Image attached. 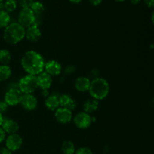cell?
<instances>
[{
	"mask_svg": "<svg viewBox=\"0 0 154 154\" xmlns=\"http://www.w3.org/2000/svg\"><path fill=\"white\" fill-rule=\"evenodd\" d=\"M89 1L91 3V5H93L94 6H97L102 3V0H89Z\"/></svg>",
	"mask_w": 154,
	"mask_h": 154,
	"instance_id": "obj_32",
	"label": "cell"
},
{
	"mask_svg": "<svg viewBox=\"0 0 154 154\" xmlns=\"http://www.w3.org/2000/svg\"><path fill=\"white\" fill-rule=\"evenodd\" d=\"M45 106L50 111H56L60 107V100L57 96H48L45 99Z\"/></svg>",
	"mask_w": 154,
	"mask_h": 154,
	"instance_id": "obj_17",
	"label": "cell"
},
{
	"mask_svg": "<svg viewBox=\"0 0 154 154\" xmlns=\"http://www.w3.org/2000/svg\"><path fill=\"white\" fill-rule=\"evenodd\" d=\"M62 151L64 154H75V147L73 142L70 141H66L62 144Z\"/></svg>",
	"mask_w": 154,
	"mask_h": 154,
	"instance_id": "obj_20",
	"label": "cell"
},
{
	"mask_svg": "<svg viewBox=\"0 0 154 154\" xmlns=\"http://www.w3.org/2000/svg\"><path fill=\"white\" fill-rule=\"evenodd\" d=\"M55 118L57 122L62 124H67L72 120V112L64 108H59L56 110Z\"/></svg>",
	"mask_w": 154,
	"mask_h": 154,
	"instance_id": "obj_9",
	"label": "cell"
},
{
	"mask_svg": "<svg viewBox=\"0 0 154 154\" xmlns=\"http://www.w3.org/2000/svg\"><path fill=\"white\" fill-rule=\"evenodd\" d=\"M62 68L61 64L59 62L56 61V60H49L47 63H45V68L44 70L46 73L48 75L52 76H57L60 75L62 72Z\"/></svg>",
	"mask_w": 154,
	"mask_h": 154,
	"instance_id": "obj_10",
	"label": "cell"
},
{
	"mask_svg": "<svg viewBox=\"0 0 154 154\" xmlns=\"http://www.w3.org/2000/svg\"><path fill=\"white\" fill-rule=\"evenodd\" d=\"M35 14L30 8H22L18 15V23L24 29L31 26L34 24Z\"/></svg>",
	"mask_w": 154,
	"mask_h": 154,
	"instance_id": "obj_5",
	"label": "cell"
},
{
	"mask_svg": "<svg viewBox=\"0 0 154 154\" xmlns=\"http://www.w3.org/2000/svg\"><path fill=\"white\" fill-rule=\"evenodd\" d=\"M3 121H4V118H3V116H2V114H0V126H2Z\"/></svg>",
	"mask_w": 154,
	"mask_h": 154,
	"instance_id": "obj_37",
	"label": "cell"
},
{
	"mask_svg": "<svg viewBox=\"0 0 154 154\" xmlns=\"http://www.w3.org/2000/svg\"><path fill=\"white\" fill-rule=\"evenodd\" d=\"M20 104L24 109L31 111L37 108L38 100L32 94H23Z\"/></svg>",
	"mask_w": 154,
	"mask_h": 154,
	"instance_id": "obj_11",
	"label": "cell"
},
{
	"mask_svg": "<svg viewBox=\"0 0 154 154\" xmlns=\"http://www.w3.org/2000/svg\"><path fill=\"white\" fill-rule=\"evenodd\" d=\"M25 37V29L18 23H9L5 28L3 38L7 43L10 45H16L23 40Z\"/></svg>",
	"mask_w": 154,
	"mask_h": 154,
	"instance_id": "obj_2",
	"label": "cell"
},
{
	"mask_svg": "<svg viewBox=\"0 0 154 154\" xmlns=\"http://www.w3.org/2000/svg\"><path fill=\"white\" fill-rule=\"evenodd\" d=\"M17 0H6L5 2L4 9L8 13H10L14 11L15 9L17 8Z\"/></svg>",
	"mask_w": 154,
	"mask_h": 154,
	"instance_id": "obj_24",
	"label": "cell"
},
{
	"mask_svg": "<svg viewBox=\"0 0 154 154\" xmlns=\"http://www.w3.org/2000/svg\"><path fill=\"white\" fill-rule=\"evenodd\" d=\"M48 90H42V95H43L45 97H48V96H49V93H48Z\"/></svg>",
	"mask_w": 154,
	"mask_h": 154,
	"instance_id": "obj_34",
	"label": "cell"
},
{
	"mask_svg": "<svg viewBox=\"0 0 154 154\" xmlns=\"http://www.w3.org/2000/svg\"><path fill=\"white\" fill-rule=\"evenodd\" d=\"M2 126L5 133L9 134V135L17 133V132L19 130V124L15 120H11V119L4 120Z\"/></svg>",
	"mask_w": 154,
	"mask_h": 154,
	"instance_id": "obj_15",
	"label": "cell"
},
{
	"mask_svg": "<svg viewBox=\"0 0 154 154\" xmlns=\"http://www.w3.org/2000/svg\"><path fill=\"white\" fill-rule=\"evenodd\" d=\"M110 92V86L108 81L102 78H98L91 81L89 93L93 99L96 100H102L108 96Z\"/></svg>",
	"mask_w": 154,
	"mask_h": 154,
	"instance_id": "obj_3",
	"label": "cell"
},
{
	"mask_svg": "<svg viewBox=\"0 0 154 154\" xmlns=\"http://www.w3.org/2000/svg\"><path fill=\"white\" fill-rule=\"evenodd\" d=\"M0 154H12V152L7 147H2L0 148Z\"/></svg>",
	"mask_w": 154,
	"mask_h": 154,
	"instance_id": "obj_30",
	"label": "cell"
},
{
	"mask_svg": "<svg viewBox=\"0 0 154 154\" xmlns=\"http://www.w3.org/2000/svg\"><path fill=\"white\" fill-rule=\"evenodd\" d=\"M8 108V104L5 101H1L0 102V114H2V113H5V111H7Z\"/></svg>",
	"mask_w": 154,
	"mask_h": 154,
	"instance_id": "obj_28",
	"label": "cell"
},
{
	"mask_svg": "<svg viewBox=\"0 0 154 154\" xmlns=\"http://www.w3.org/2000/svg\"><path fill=\"white\" fill-rule=\"evenodd\" d=\"M25 37L30 42H37L42 37V32L38 26L32 25L25 29Z\"/></svg>",
	"mask_w": 154,
	"mask_h": 154,
	"instance_id": "obj_13",
	"label": "cell"
},
{
	"mask_svg": "<svg viewBox=\"0 0 154 154\" xmlns=\"http://www.w3.org/2000/svg\"><path fill=\"white\" fill-rule=\"evenodd\" d=\"M11 60V55L9 51L5 49H2L0 51V62L3 65L7 66L10 63Z\"/></svg>",
	"mask_w": 154,
	"mask_h": 154,
	"instance_id": "obj_22",
	"label": "cell"
},
{
	"mask_svg": "<svg viewBox=\"0 0 154 154\" xmlns=\"http://www.w3.org/2000/svg\"><path fill=\"white\" fill-rule=\"evenodd\" d=\"M90 83L91 81L87 77H79L76 79L75 83V87L78 91L81 93H85L89 91V89L90 87Z\"/></svg>",
	"mask_w": 154,
	"mask_h": 154,
	"instance_id": "obj_14",
	"label": "cell"
},
{
	"mask_svg": "<svg viewBox=\"0 0 154 154\" xmlns=\"http://www.w3.org/2000/svg\"><path fill=\"white\" fill-rule=\"evenodd\" d=\"M75 154H93V152L88 147H81L75 151Z\"/></svg>",
	"mask_w": 154,
	"mask_h": 154,
	"instance_id": "obj_26",
	"label": "cell"
},
{
	"mask_svg": "<svg viewBox=\"0 0 154 154\" xmlns=\"http://www.w3.org/2000/svg\"><path fill=\"white\" fill-rule=\"evenodd\" d=\"M130 2L132 3V4L137 5L141 2V0H130Z\"/></svg>",
	"mask_w": 154,
	"mask_h": 154,
	"instance_id": "obj_36",
	"label": "cell"
},
{
	"mask_svg": "<svg viewBox=\"0 0 154 154\" xmlns=\"http://www.w3.org/2000/svg\"><path fill=\"white\" fill-rule=\"evenodd\" d=\"M115 1H117V2H124L125 0H115Z\"/></svg>",
	"mask_w": 154,
	"mask_h": 154,
	"instance_id": "obj_39",
	"label": "cell"
},
{
	"mask_svg": "<svg viewBox=\"0 0 154 154\" xmlns=\"http://www.w3.org/2000/svg\"><path fill=\"white\" fill-rule=\"evenodd\" d=\"M153 13H152V16H151V19H152V22H153Z\"/></svg>",
	"mask_w": 154,
	"mask_h": 154,
	"instance_id": "obj_38",
	"label": "cell"
},
{
	"mask_svg": "<svg viewBox=\"0 0 154 154\" xmlns=\"http://www.w3.org/2000/svg\"><path fill=\"white\" fill-rule=\"evenodd\" d=\"M10 20L9 14L4 10L0 11V29L5 28L10 23Z\"/></svg>",
	"mask_w": 154,
	"mask_h": 154,
	"instance_id": "obj_21",
	"label": "cell"
},
{
	"mask_svg": "<svg viewBox=\"0 0 154 154\" xmlns=\"http://www.w3.org/2000/svg\"><path fill=\"white\" fill-rule=\"evenodd\" d=\"M11 75V69L8 66H0V81H7Z\"/></svg>",
	"mask_w": 154,
	"mask_h": 154,
	"instance_id": "obj_19",
	"label": "cell"
},
{
	"mask_svg": "<svg viewBox=\"0 0 154 154\" xmlns=\"http://www.w3.org/2000/svg\"><path fill=\"white\" fill-rule=\"evenodd\" d=\"M99 105V101L96 100L95 99H87L84 104V112L87 113V114H90L94 111H96L98 109Z\"/></svg>",
	"mask_w": 154,
	"mask_h": 154,
	"instance_id": "obj_18",
	"label": "cell"
},
{
	"mask_svg": "<svg viewBox=\"0 0 154 154\" xmlns=\"http://www.w3.org/2000/svg\"><path fill=\"white\" fill-rule=\"evenodd\" d=\"M38 87L35 75H26L20 78L18 82V89L23 94H32Z\"/></svg>",
	"mask_w": 154,
	"mask_h": 154,
	"instance_id": "obj_4",
	"label": "cell"
},
{
	"mask_svg": "<svg viewBox=\"0 0 154 154\" xmlns=\"http://www.w3.org/2000/svg\"><path fill=\"white\" fill-rule=\"evenodd\" d=\"M34 0H18L20 6L22 8H30Z\"/></svg>",
	"mask_w": 154,
	"mask_h": 154,
	"instance_id": "obj_25",
	"label": "cell"
},
{
	"mask_svg": "<svg viewBox=\"0 0 154 154\" xmlns=\"http://www.w3.org/2000/svg\"><path fill=\"white\" fill-rule=\"evenodd\" d=\"M144 3L147 7L150 8L154 7V0H144Z\"/></svg>",
	"mask_w": 154,
	"mask_h": 154,
	"instance_id": "obj_31",
	"label": "cell"
},
{
	"mask_svg": "<svg viewBox=\"0 0 154 154\" xmlns=\"http://www.w3.org/2000/svg\"><path fill=\"white\" fill-rule=\"evenodd\" d=\"M99 78V74L98 72L97 69H93V70L90 72V73L89 74V79L90 81H93V80L96 79V78Z\"/></svg>",
	"mask_w": 154,
	"mask_h": 154,
	"instance_id": "obj_27",
	"label": "cell"
},
{
	"mask_svg": "<svg viewBox=\"0 0 154 154\" xmlns=\"http://www.w3.org/2000/svg\"><path fill=\"white\" fill-rule=\"evenodd\" d=\"M5 2V0H0V11L4 9Z\"/></svg>",
	"mask_w": 154,
	"mask_h": 154,
	"instance_id": "obj_33",
	"label": "cell"
},
{
	"mask_svg": "<svg viewBox=\"0 0 154 154\" xmlns=\"http://www.w3.org/2000/svg\"><path fill=\"white\" fill-rule=\"evenodd\" d=\"M69 1H70L71 2L74 3V4H78V3L81 2L82 0H69Z\"/></svg>",
	"mask_w": 154,
	"mask_h": 154,
	"instance_id": "obj_35",
	"label": "cell"
},
{
	"mask_svg": "<svg viewBox=\"0 0 154 154\" xmlns=\"http://www.w3.org/2000/svg\"><path fill=\"white\" fill-rule=\"evenodd\" d=\"M45 62L43 57L35 51H29L21 59V66L29 75L37 76L44 72Z\"/></svg>",
	"mask_w": 154,
	"mask_h": 154,
	"instance_id": "obj_1",
	"label": "cell"
},
{
	"mask_svg": "<svg viewBox=\"0 0 154 154\" xmlns=\"http://www.w3.org/2000/svg\"><path fill=\"white\" fill-rule=\"evenodd\" d=\"M92 117L86 112H80L74 117V123L79 129H85L90 127L92 123Z\"/></svg>",
	"mask_w": 154,
	"mask_h": 154,
	"instance_id": "obj_7",
	"label": "cell"
},
{
	"mask_svg": "<svg viewBox=\"0 0 154 154\" xmlns=\"http://www.w3.org/2000/svg\"><path fill=\"white\" fill-rule=\"evenodd\" d=\"M30 9L32 11L34 14H42L44 10H45V6L42 2L38 1L33 2Z\"/></svg>",
	"mask_w": 154,
	"mask_h": 154,
	"instance_id": "obj_23",
	"label": "cell"
},
{
	"mask_svg": "<svg viewBox=\"0 0 154 154\" xmlns=\"http://www.w3.org/2000/svg\"><path fill=\"white\" fill-rule=\"evenodd\" d=\"M6 147L11 151H16L19 150L23 144V139L17 133L11 134L6 139Z\"/></svg>",
	"mask_w": 154,
	"mask_h": 154,
	"instance_id": "obj_8",
	"label": "cell"
},
{
	"mask_svg": "<svg viewBox=\"0 0 154 154\" xmlns=\"http://www.w3.org/2000/svg\"><path fill=\"white\" fill-rule=\"evenodd\" d=\"M36 78H37V84L38 88L42 89V90H48L51 88L53 82L51 75H49L45 72H42V73L38 75Z\"/></svg>",
	"mask_w": 154,
	"mask_h": 154,
	"instance_id": "obj_12",
	"label": "cell"
},
{
	"mask_svg": "<svg viewBox=\"0 0 154 154\" xmlns=\"http://www.w3.org/2000/svg\"><path fill=\"white\" fill-rule=\"evenodd\" d=\"M59 100H60V106H61V108H66L72 111L76 107L75 100L67 94H63L60 96L59 97Z\"/></svg>",
	"mask_w": 154,
	"mask_h": 154,
	"instance_id": "obj_16",
	"label": "cell"
},
{
	"mask_svg": "<svg viewBox=\"0 0 154 154\" xmlns=\"http://www.w3.org/2000/svg\"><path fill=\"white\" fill-rule=\"evenodd\" d=\"M5 132L3 130L2 128L0 127V143H2L5 139Z\"/></svg>",
	"mask_w": 154,
	"mask_h": 154,
	"instance_id": "obj_29",
	"label": "cell"
},
{
	"mask_svg": "<svg viewBox=\"0 0 154 154\" xmlns=\"http://www.w3.org/2000/svg\"><path fill=\"white\" fill-rule=\"evenodd\" d=\"M23 94L18 88L9 89L5 95V102L8 106H15L20 104Z\"/></svg>",
	"mask_w": 154,
	"mask_h": 154,
	"instance_id": "obj_6",
	"label": "cell"
}]
</instances>
